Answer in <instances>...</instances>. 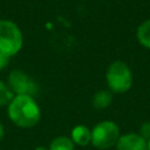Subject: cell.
<instances>
[{
  "instance_id": "obj_16",
  "label": "cell",
  "mask_w": 150,
  "mask_h": 150,
  "mask_svg": "<svg viewBox=\"0 0 150 150\" xmlns=\"http://www.w3.org/2000/svg\"><path fill=\"white\" fill-rule=\"evenodd\" d=\"M146 143H148V150H150V139L146 141Z\"/></svg>"
},
{
  "instance_id": "obj_13",
  "label": "cell",
  "mask_w": 150,
  "mask_h": 150,
  "mask_svg": "<svg viewBox=\"0 0 150 150\" xmlns=\"http://www.w3.org/2000/svg\"><path fill=\"white\" fill-rule=\"evenodd\" d=\"M8 63H9V57H7L2 53H0V71L4 70L8 66Z\"/></svg>"
},
{
  "instance_id": "obj_6",
  "label": "cell",
  "mask_w": 150,
  "mask_h": 150,
  "mask_svg": "<svg viewBox=\"0 0 150 150\" xmlns=\"http://www.w3.org/2000/svg\"><path fill=\"white\" fill-rule=\"evenodd\" d=\"M116 150H148L146 141L138 132H127L120 136Z\"/></svg>"
},
{
  "instance_id": "obj_15",
  "label": "cell",
  "mask_w": 150,
  "mask_h": 150,
  "mask_svg": "<svg viewBox=\"0 0 150 150\" xmlns=\"http://www.w3.org/2000/svg\"><path fill=\"white\" fill-rule=\"evenodd\" d=\"M34 150H48V148H46V146H42V145H41V146H36Z\"/></svg>"
},
{
  "instance_id": "obj_1",
  "label": "cell",
  "mask_w": 150,
  "mask_h": 150,
  "mask_svg": "<svg viewBox=\"0 0 150 150\" xmlns=\"http://www.w3.org/2000/svg\"><path fill=\"white\" fill-rule=\"evenodd\" d=\"M6 108L9 120L21 129L34 128L41 120V109L34 96L14 95Z\"/></svg>"
},
{
  "instance_id": "obj_4",
  "label": "cell",
  "mask_w": 150,
  "mask_h": 150,
  "mask_svg": "<svg viewBox=\"0 0 150 150\" xmlns=\"http://www.w3.org/2000/svg\"><path fill=\"white\" fill-rule=\"evenodd\" d=\"M120 136V128L114 121H101L91 129L90 144L98 150H108L116 145Z\"/></svg>"
},
{
  "instance_id": "obj_11",
  "label": "cell",
  "mask_w": 150,
  "mask_h": 150,
  "mask_svg": "<svg viewBox=\"0 0 150 150\" xmlns=\"http://www.w3.org/2000/svg\"><path fill=\"white\" fill-rule=\"evenodd\" d=\"M13 97H14V94L11 90L7 82H4L0 80V107H7Z\"/></svg>"
},
{
  "instance_id": "obj_2",
  "label": "cell",
  "mask_w": 150,
  "mask_h": 150,
  "mask_svg": "<svg viewBox=\"0 0 150 150\" xmlns=\"http://www.w3.org/2000/svg\"><path fill=\"white\" fill-rule=\"evenodd\" d=\"M105 82L111 93L123 94L130 90L134 82V76L130 67L121 61L116 60L111 62L105 71Z\"/></svg>"
},
{
  "instance_id": "obj_10",
  "label": "cell",
  "mask_w": 150,
  "mask_h": 150,
  "mask_svg": "<svg viewBox=\"0 0 150 150\" xmlns=\"http://www.w3.org/2000/svg\"><path fill=\"white\" fill-rule=\"evenodd\" d=\"M75 144L68 136H57L55 137L49 146L48 150H75Z\"/></svg>"
},
{
  "instance_id": "obj_9",
  "label": "cell",
  "mask_w": 150,
  "mask_h": 150,
  "mask_svg": "<svg viewBox=\"0 0 150 150\" xmlns=\"http://www.w3.org/2000/svg\"><path fill=\"white\" fill-rule=\"evenodd\" d=\"M136 38L141 46L150 49V19L143 21L136 30Z\"/></svg>"
},
{
  "instance_id": "obj_14",
  "label": "cell",
  "mask_w": 150,
  "mask_h": 150,
  "mask_svg": "<svg viewBox=\"0 0 150 150\" xmlns=\"http://www.w3.org/2000/svg\"><path fill=\"white\" fill-rule=\"evenodd\" d=\"M5 134H6V131H5V127H4V124L0 122V141H2V139H4Z\"/></svg>"
},
{
  "instance_id": "obj_7",
  "label": "cell",
  "mask_w": 150,
  "mask_h": 150,
  "mask_svg": "<svg viewBox=\"0 0 150 150\" xmlns=\"http://www.w3.org/2000/svg\"><path fill=\"white\" fill-rule=\"evenodd\" d=\"M69 137L75 145L87 146L91 142V129H89L86 124H77L71 129Z\"/></svg>"
},
{
  "instance_id": "obj_3",
  "label": "cell",
  "mask_w": 150,
  "mask_h": 150,
  "mask_svg": "<svg viewBox=\"0 0 150 150\" xmlns=\"http://www.w3.org/2000/svg\"><path fill=\"white\" fill-rule=\"evenodd\" d=\"M23 46V35L19 26L8 19L0 20V53L7 57L15 56Z\"/></svg>"
},
{
  "instance_id": "obj_8",
  "label": "cell",
  "mask_w": 150,
  "mask_h": 150,
  "mask_svg": "<svg viewBox=\"0 0 150 150\" xmlns=\"http://www.w3.org/2000/svg\"><path fill=\"white\" fill-rule=\"evenodd\" d=\"M112 103V93L107 89L98 90L91 98V104L97 110H104Z\"/></svg>"
},
{
  "instance_id": "obj_12",
  "label": "cell",
  "mask_w": 150,
  "mask_h": 150,
  "mask_svg": "<svg viewBox=\"0 0 150 150\" xmlns=\"http://www.w3.org/2000/svg\"><path fill=\"white\" fill-rule=\"evenodd\" d=\"M138 134L145 141H149L150 139V121H145V122H143L141 124L139 130H138Z\"/></svg>"
},
{
  "instance_id": "obj_5",
  "label": "cell",
  "mask_w": 150,
  "mask_h": 150,
  "mask_svg": "<svg viewBox=\"0 0 150 150\" xmlns=\"http://www.w3.org/2000/svg\"><path fill=\"white\" fill-rule=\"evenodd\" d=\"M7 84L14 95H29L35 96L38 93L36 82L23 70L13 69L7 76Z\"/></svg>"
}]
</instances>
